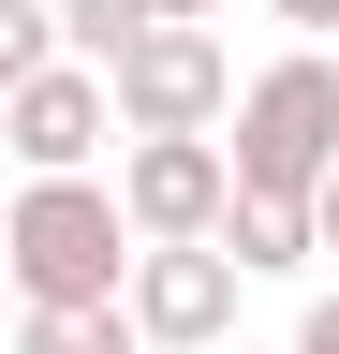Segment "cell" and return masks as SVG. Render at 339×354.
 <instances>
[{
	"label": "cell",
	"mask_w": 339,
	"mask_h": 354,
	"mask_svg": "<svg viewBox=\"0 0 339 354\" xmlns=\"http://www.w3.org/2000/svg\"><path fill=\"white\" fill-rule=\"evenodd\" d=\"M0 266H15V310H133V207H118V177H30L15 221H0Z\"/></svg>",
	"instance_id": "6da1fadb"
},
{
	"label": "cell",
	"mask_w": 339,
	"mask_h": 354,
	"mask_svg": "<svg viewBox=\"0 0 339 354\" xmlns=\"http://www.w3.org/2000/svg\"><path fill=\"white\" fill-rule=\"evenodd\" d=\"M222 148H236V192H266V207H325V177H339V59H325V44L266 59Z\"/></svg>",
	"instance_id": "7a4b0ae2"
},
{
	"label": "cell",
	"mask_w": 339,
	"mask_h": 354,
	"mask_svg": "<svg viewBox=\"0 0 339 354\" xmlns=\"http://www.w3.org/2000/svg\"><path fill=\"white\" fill-rule=\"evenodd\" d=\"M118 207H133L148 251H222V221H236V148H222V133L118 148Z\"/></svg>",
	"instance_id": "3957f363"
},
{
	"label": "cell",
	"mask_w": 339,
	"mask_h": 354,
	"mask_svg": "<svg viewBox=\"0 0 339 354\" xmlns=\"http://www.w3.org/2000/svg\"><path fill=\"white\" fill-rule=\"evenodd\" d=\"M236 59L222 30H148L133 59H118V118H133V148H162V133H236Z\"/></svg>",
	"instance_id": "277c9868"
},
{
	"label": "cell",
	"mask_w": 339,
	"mask_h": 354,
	"mask_svg": "<svg viewBox=\"0 0 339 354\" xmlns=\"http://www.w3.org/2000/svg\"><path fill=\"white\" fill-rule=\"evenodd\" d=\"M236 281H251L236 251H148V266H133L148 354H236Z\"/></svg>",
	"instance_id": "5b68a950"
},
{
	"label": "cell",
	"mask_w": 339,
	"mask_h": 354,
	"mask_svg": "<svg viewBox=\"0 0 339 354\" xmlns=\"http://www.w3.org/2000/svg\"><path fill=\"white\" fill-rule=\"evenodd\" d=\"M104 133H133V118H118V74L59 59V74H30V88H15V162H30V177H89V162H104Z\"/></svg>",
	"instance_id": "8992f818"
},
{
	"label": "cell",
	"mask_w": 339,
	"mask_h": 354,
	"mask_svg": "<svg viewBox=\"0 0 339 354\" xmlns=\"http://www.w3.org/2000/svg\"><path fill=\"white\" fill-rule=\"evenodd\" d=\"M222 251L251 266V281H295V266H325V236H310V207H266V192H236V221H222Z\"/></svg>",
	"instance_id": "52a82bcc"
},
{
	"label": "cell",
	"mask_w": 339,
	"mask_h": 354,
	"mask_svg": "<svg viewBox=\"0 0 339 354\" xmlns=\"http://www.w3.org/2000/svg\"><path fill=\"white\" fill-rule=\"evenodd\" d=\"M59 30H74V59H89V74H118L148 30H177V15H162V0H59Z\"/></svg>",
	"instance_id": "ba28073f"
},
{
	"label": "cell",
	"mask_w": 339,
	"mask_h": 354,
	"mask_svg": "<svg viewBox=\"0 0 339 354\" xmlns=\"http://www.w3.org/2000/svg\"><path fill=\"white\" fill-rule=\"evenodd\" d=\"M15 354H148L133 310H15Z\"/></svg>",
	"instance_id": "9c48e42d"
},
{
	"label": "cell",
	"mask_w": 339,
	"mask_h": 354,
	"mask_svg": "<svg viewBox=\"0 0 339 354\" xmlns=\"http://www.w3.org/2000/svg\"><path fill=\"white\" fill-rule=\"evenodd\" d=\"M266 15H280L295 44H339V0H266Z\"/></svg>",
	"instance_id": "30bf717a"
},
{
	"label": "cell",
	"mask_w": 339,
	"mask_h": 354,
	"mask_svg": "<svg viewBox=\"0 0 339 354\" xmlns=\"http://www.w3.org/2000/svg\"><path fill=\"white\" fill-rule=\"evenodd\" d=\"M295 354H339V281L310 295V325H295Z\"/></svg>",
	"instance_id": "8fae6325"
},
{
	"label": "cell",
	"mask_w": 339,
	"mask_h": 354,
	"mask_svg": "<svg viewBox=\"0 0 339 354\" xmlns=\"http://www.w3.org/2000/svg\"><path fill=\"white\" fill-rule=\"evenodd\" d=\"M310 236H325V251H339V177H325V207H310Z\"/></svg>",
	"instance_id": "7c38bea8"
},
{
	"label": "cell",
	"mask_w": 339,
	"mask_h": 354,
	"mask_svg": "<svg viewBox=\"0 0 339 354\" xmlns=\"http://www.w3.org/2000/svg\"><path fill=\"white\" fill-rule=\"evenodd\" d=\"M162 15H177V30H206V15H222V0H162Z\"/></svg>",
	"instance_id": "4fadbf2b"
},
{
	"label": "cell",
	"mask_w": 339,
	"mask_h": 354,
	"mask_svg": "<svg viewBox=\"0 0 339 354\" xmlns=\"http://www.w3.org/2000/svg\"><path fill=\"white\" fill-rule=\"evenodd\" d=\"M236 354H266V339H236ZM280 354H295V339H280Z\"/></svg>",
	"instance_id": "5bb4252c"
}]
</instances>
